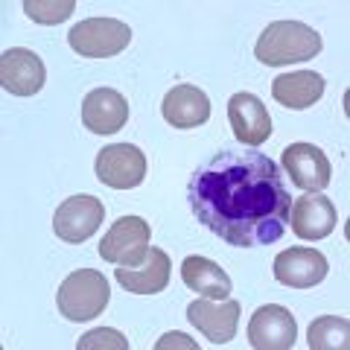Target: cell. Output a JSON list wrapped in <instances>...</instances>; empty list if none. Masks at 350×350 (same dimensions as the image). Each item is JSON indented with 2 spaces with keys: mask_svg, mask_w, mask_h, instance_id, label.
Masks as SVG:
<instances>
[{
  "mask_svg": "<svg viewBox=\"0 0 350 350\" xmlns=\"http://www.w3.org/2000/svg\"><path fill=\"white\" fill-rule=\"evenodd\" d=\"M187 202L199 225L237 248L278 243L289 228V187L262 152H216L190 175Z\"/></svg>",
  "mask_w": 350,
  "mask_h": 350,
  "instance_id": "obj_1",
  "label": "cell"
},
{
  "mask_svg": "<svg viewBox=\"0 0 350 350\" xmlns=\"http://www.w3.org/2000/svg\"><path fill=\"white\" fill-rule=\"evenodd\" d=\"M321 53V36L301 21H275L262 29L254 44V56L260 64L280 68L292 62H310Z\"/></svg>",
  "mask_w": 350,
  "mask_h": 350,
  "instance_id": "obj_2",
  "label": "cell"
},
{
  "mask_svg": "<svg viewBox=\"0 0 350 350\" xmlns=\"http://www.w3.org/2000/svg\"><path fill=\"white\" fill-rule=\"evenodd\" d=\"M111 298L105 275H100L96 269H76L62 280L56 306L59 315H64L68 321H91L96 315H103Z\"/></svg>",
  "mask_w": 350,
  "mask_h": 350,
  "instance_id": "obj_3",
  "label": "cell"
},
{
  "mask_svg": "<svg viewBox=\"0 0 350 350\" xmlns=\"http://www.w3.org/2000/svg\"><path fill=\"white\" fill-rule=\"evenodd\" d=\"M68 41L82 59H108L129 47L131 29L117 18H88L70 29Z\"/></svg>",
  "mask_w": 350,
  "mask_h": 350,
  "instance_id": "obj_4",
  "label": "cell"
},
{
  "mask_svg": "<svg viewBox=\"0 0 350 350\" xmlns=\"http://www.w3.org/2000/svg\"><path fill=\"white\" fill-rule=\"evenodd\" d=\"M152 228L140 216H120L100 243V257L114 266H137L149 254Z\"/></svg>",
  "mask_w": 350,
  "mask_h": 350,
  "instance_id": "obj_5",
  "label": "cell"
},
{
  "mask_svg": "<svg viewBox=\"0 0 350 350\" xmlns=\"http://www.w3.org/2000/svg\"><path fill=\"white\" fill-rule=\"evenodd\" d=\"M105 219V204L96 196H70L59 204L53 216V231L64 243H85L100 231Z\"/></svg>",
  "mask_w": 350,
  "mask_h": 350,
  "instance_id": "obj_6",
  "label": "cell"
},
{
  "mask_svg": "<svg viewBox=\"0 0 350 350\" xmlns=\"http://www.w3.org/2000/svg\"><path fill=\"white\" fill-rule=\"evenodd\" d=\"M96 178L114 190H131L146 178V155L135 144H114L96 155Z\"/></svg>",
  "mask_w": 350,
  "mask_h": 350,
  "instance_id": "obj_7",
  "label": "cell"
},
{
  "mask_svg": "<svg viewBox=\"0 0 350 350\" xmlns=\"http://www.w3.org/2000/svg\"><path fill=\"white\" fill-rule=\"evenodd\" d=\"M280 167L286 170L295 187L306 193H321L333 175L330 158L315 144H289L280 155Z\"/></svg>",
  "mask_w": 350,
  "mask_h": 350,
  "instance_id": "obj_8",
  "label": "cell"
},
{
  "mask_svg": "<svg viewBox=\"0 0 350 350\" xmlns=\"http://www.w3.org/2000/svg\"><path fill=\"white\" fill-rule=\"evenodd\" d=\"M298 338L295 315L280 304H266L251 315L248 321V342L257 350H289Z\"/></svg>",
  "mask_w": 350,
  "mask_h": 350,
  "instance_id": "obj_9",
  "label": "cell"
},
{
  "mask_svg": "<svg viewBox=\"0 0 350 350\" xmlns=\"http://www.w3.org/2000/svg\"><path fill=\"white\" fill-rule=\"evenodd\" d=\"M336 222H338L336 207L321 193H304L289 207V228L304 243H315V239L330 237L336 231Z\"/></svg>",
  "mask_w": 350,
  "mask_h": 350,
  "instance_id": "obj_10",
  "label": "cell"
},
{
  "mask_svg": "<svg viewBox=\"0 0 350 350\" xmlns=\"http://www.w3.org/2000/svg\"><path fill=\"white\" fill-rule=\"evenodd\" d=\"M47 70L36 50L12 47L0 56V85L12 96H32L44 88Z\"/></svg>",
  "mask_w": 350,
  "mask_h": 350,
  "instance_id": "obj_11",
  "label": "cell"
},
{
  "mask_svg": "<svg viewBox=\"0 0 350 350\" xmlns=\"http://www.w3.org/2000/svg\"><path fill=\"white\" fill-rule=\"evenodd\" d=\"M228 123L234 129V137L245 146H260L271 137V117L260 96L239 91L228 100Z\"/></svg>",
  "mask_w": 350,
  "mask_h": 350,
  "instance_id": "obj_12",
  "label": "cell"
},
{
  "mask_svg": "<svg viewBox=\"0 0 350 350\" xmlns=\"http://www.w3.org/2000/svg\"><path fill=\"white\" fill-rule=\"evenodd\" d=\"M327 257L315 248H286L275 257V280L289 289H312L327 278Z\"/></svg>",
  "mask_w": 350,
  "mask_h": 350,
  "instance_id": "obj_13",
  "label": "cell"
},
{
  "mask_svg": "<svg viewBox=\"0 0 350 350\" xmlns=\"http://www.w3.org/2000/svg\"><path fill=\"white\" fill-rule=\"evenodd\" d=\"M187 319L204 338L213 345H228L237 336L239 324V304L225 298L219 304H211V298H199L187 306Z\"/></svg>",
  "mask_w": 350,
  "mask_h": 350,
  "instance_id": "obj_14",
  "label": "cell"
},
{
  "mask_svg": "<svg viewBox=\"0 0 350 350\" xmlns=\"http://www.w3.org/2000/svg\"><path fill=\"white\" fill-rule=\"evenodd\" d=\"M82 123L94 135H114L129 123V103L114 88H94L82 103Z\"/></svg>",
  "mask_w": 350,
  "mask_h": 350,
  "instance_id": "obj_15",
  "label": "cell"
},
{
  "mask_svg": "<svg viewBox=\"0 0 350 350\" xmlns=\"http://www.w3.org/2000/svg\"><path fill=\"white\" fill-rule=\"evenodd\" d=\"M161 114L172 129H196L211 120V100L196 85H175L163 96Z\"/></svg>",
  "mask_w": 350,
  "mask_h": 350,
  "instance_id": "obj_16",
  "label": "cell"
},
{
  "mask_svg": "<svg viewBox=\"0 0 350 350\" xmlns=\"http://www.w3.org/2000/svg\"><path fill=\"white\" fill-rule=\"evenodd\" d=\"M170 275H172V262L167 257V251L149 248L144 262L117 269V283L131 295H158L167 289Z\"/></svg>",
  "mask_w": 350,
  "mask_h": 350,
  "instance_id": "obj_17",
  "label": "cell"
},
{
  "mask_svg": "<svg viewBox=\"0 0 350 350\" xmlns=\"http://www.w3.org/2000/svg\"><path fill=\"white\" fill-rule=\"evenodd\" d=\"M271 96L292 111L315 105L324 96V76L315 70H298V73H283L271 82Z\"/></svg>",
  "mask_w": 350,
  "mask_h": 350,
  "instance_id": "obj_18",
  "label": "cell"
},
{
  "mask_svg": "<svg viewBox=\"0 0 350 350\" xmlns=\"http://www.w3.org/2000/svg\"><path fill=\"white\" fill-rule=\"evenodd\" d=\"M181 280L184 286L199 292V298H211V301H225L231 295V278L222 266H216L213 260L193 254L181 262Z\"/></svg>",
  "mask_w": 350,
  "mask_h": 350,
  "instance_id": "obj_19",
  "label": "cell"
},
{
  "mask_svg": "<svg viewBox=\"0 0 350 350\" xmlns=\"http://www.w3.org/2000/svg\"><path fill=\"white\" fill-rule=\"evenodd\" d=\"M310 350H347L350 347V321L342 315H321L310 324L306 333Z\"/></svg>",
  "mask_w": 350,
  "mask_h": 350,
  "instance_id": "obj_20",
  "label": "cell"
},
{
  "mask_svg": "<svg viewBox=\"0 0 350 350\" xmlns=\"http://www.w3.org/2000/svg\"><path fill=\"white\" fill-rule=\"evenodd\" d=\"M76 3L73 0H27L24 3V12L36 21V24H62L73 15Z\"/></svg>",
  "mask_w": 350,
  "mask_h": 350,
  "instance_id": "obj_21",
  "label": "cell"
},
{
  "mask_svg": "<svg viewBox=\"0 0 350 350\" xmlns=\"http://www.w3.org/2000/svg\"><path fill=\"white\" fill-rule=\"evenodd\" d=\"M76 347H79V350H91V347H117V350H126L129 342L117 330H105V327H103V330H91L88 336H82Z\"/></svg>",
  "mask_w": 350,
  "mask_h": 350,
  "instance_id": "obj_22",
  "label": "cell"
},
{
  "mask_svg": "<svg viewBox=\"0 0 350 350\" xmlns=\"http://www.w3.org/2000/svg\"><path fill=\"white\" fill-rule=\"evenodd\" d=\"M187 336H181V333H170V336H163V342L158 345V347H170V345H187V347H193V342H184Z\"/></svg>",
  "mask_w": 350,
  "mask_h": 350,
  "instance_id": "obj_23",
  "label": "cell"
}]
</instances>
